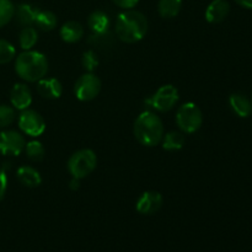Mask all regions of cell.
Instances as JSON below:
<instances>
[{
	"instance_id": "4316f807",
	"label": "cell",
	"mask_w": 252,
	"mask_h": 252,
	"mask_svg": "<svg viewBox=\"0 0 252 252\" xmlns=\"http://www.w3.org/2000/svg\"><path fill=\"white\" fill-rule=\"evenodd\" d=\"M15 110L7 105H0V129L6 128L15 121Z\"/></svg>"
},
{
	"instance_id": "ba28073f",
	"label": "cell",
	"mask_w": 252,
	"mask_h": 252,
	"mask_svg": "<svg viewBox=\"0 0 252 252\" xmlns=\"http://www.w3.org/2000/svg\"><path fill=\"white\" fill-rule=\"evenodd\" d=\"M19 128L30 137H39L46 130V122L38 112L27 108L20 115Z\"/></svg>"
},
{
	"instance_id": "7c38bea8",
	"label": "cell",
	"mask_w": 252,
	"mask_h": 252,
	"mask_svg": "<svg viewBox=\"0 0 252 252\" xmlns=\"http://www.w3.org/2000/svg\"><path fill=\"white\" fill-rule=\"evenodd\" d=\"M37 91L39 95L47 100H56L62 96L63 86L56 78H43L37 81Z\"/></svg>"
},
{
	"instance_id": "4fadbf2b",
	"label": "cell",
	"mask_w": 252,
	"mask_h": 252,
	"mask_svg": "<svg viewBox=\"0 0 252 252\" xmlns=\"http://www.w3.org/2000/svg\"><path fill=\"white\" fill-rule=\"evenodd\" d=\"M230 12V5L226 0H213L206 10V20L211 24L224 21Z\"/></svg>"
},
{
	"instance_id": "7402d4cb",
	"label": "cell",
	"mask_w": 252,
	"mask_h": 252,
	"mask_svg": "<svg viewBox=\"0 0 252 252\" xmlns=\"http://www.w3.org/2000/svg\"><path fill=\"white\" fill-rule=\"evenodd\" d=\"M57 16L52 11H41L39 10L38 15L36 17V21L34 24L37 25L39 30L44 32L52 31V30L56 29L57 26Z\"/></svg>"
},
{
	"instance_id": "d4e9b609",
	"label": "cell",
	"mask_w": 252,
	"mask_h": 252,
	"mask_svg": "<svg viewBox=\"0 0 252 252\" xmlns=\"http://www.w3.org/2000/svg\"><path fill=\"white\" fill-rule=\"evenodd\" d=\"M15 47L6 39H0V64H7L15 58Z\"/></svg>"
},
{
	"instance_id": "9c48e42d",
	"label": "cell",
	"mask_w": 252,
	"mask_h": 252,
	"mask_svg": "<svg viewBox=\"0 0 252 252\" xmlns=\"http://www.w3.org/2000/svg\"><path fill=\"white\" fill-rule=\"evenodd\" d=\"M26 145L24 135L16 130L0 132V154L17 157L21 154Z\"/></svg>"
},
{
	"instance_id": "3957f363",
	"label": "cell",
	"mask_w": 252,
	"mask_h": 252,
	"mask_svg": "<svg viewBox=\"0 0 252 252\" xmlns=\"http://www.w3.org/2000/svg\"><path fill=\"white\" fill-rule=\"evenodd\" d=\"M15 71L25 81L36 83L48 73V61L44 54L37 51H25L16 58Z\"/></svg>"
},
{
	"instance_id": "30bf717a",
	"label": "cell",
	"mask_w": 252,
	"mask_h": 252,
	"mask_svg": "<svg viewBox=\"0 0 252 252\" xmlns=\"http://www.w3.org/2000/svg\"><path fill=\"white\" fill-rule=\"evenodd\" d=\"M162 207V196L157 191H147L138 198L135 208L140 214L152 216Z\"/></svg>"
},
{
	"instance_id": "1f68e13d",
	"label": "cell",
	"mask_w": 252,
	"mask_h": 252,
	"mask_svg": "<svg viewBox=\"0 0 252 252\" xmlns=\"http://www.w3.org/2000/svg\"><path fill=\"white\" fill-rule=\"evenodd\" d=\"M251 106H252V98H251Z\"/></svg>"
},
{
	"instance_id": "2e32d148",
	"label": "cell",
	"mask_w": 252,
	"mask_h": 252,
	"mask_svg": "<svg viewBox=\"0 0 252 252\" xmlns=\"http://www.w3.org/2000/svg\"><path fill=\"white\" fill-rule=\"evenodd\" d=\"M88 25L93 33H105L110 27V17L105 11L96 10L89 16Z\"/></svg>"
},
{
	"instance_id": "d6986e66",
	"label": "cell",
	"mask_w": 252,
	"mask_h": 252,
	"mask_svg": "<svg viewBox=\"0 0 252 252\" xmlns=\"http://www.w3.org/2000/svg\"><path fill=\"white\" fill-rule=\"evenodd\" d=\"M182 7V0H160L158 11L164 19H172L179 15Z\"/></svg>"
},
{
	"instance_id": "5bb4252c",
	"label": "cell",
	"mask_w": 252,
	"mask_h": 252,
	"mask_svg": "<svg viewBox=\"0 0 252 252\" xmlns=\"http://www.w3.org/2000/svg\"><path fill=\"white\" fill-rule=\"evenodd\" d=\"M16 177L22 186L29 187V189H36L42 184V177L39 172L34 167L27 166V165L20 166L17 169Z\"/></svg>"
},
{
	"instance_id": "52a82bcc",
	"label": "cell",
	"mask_w": 252,
	"mask_h": 252,
	"mask_svg": "<svg viewBox=\"0 0 252 252\" xmlns=\"http://www.w3.org/2000/svg\"><path fill=\"white\" fill-rule=\"evenodd\" d=\"M101 91V80L93 73L81 75L74 86V94L80 101H91L98 96Z\"/></svg>"
},
{
	"instance_id": "9a60e30c",
	"label": "cell",
	"mask_w": 252,
	"mask_h": 252,
	"mask_svg": "<svg viewBox=\"0 0 252 252\" xmlns=\"http://www.w3.org/2000/svg\"><path fill=\"white\" fill-rule=\"evenodd\" d=\"M59 34H61V38L66 43H75L83 38L84 27L76 21H68L62 26Z\"/></svg>"
},
{
	"instance_id": "83f0119b",
	"label": "cell",
	"mask_w": 252,
	"mask_h": 252,
	"mask_svg": "<svg viewBox=\"0 0 252 252\" xmlns=\"http://www.w3.org/2000/svg\"><path fill=\"white\" fill-rule=\"evenodd\" d=\"M7 189V176L4 169L0 167V201L5 197Z\"/></svg>"
},
{
	"instance_id": "5b68a950",
	"label": "cell",
	"mask_w": 252,
	"mask_h": 252,
	"mask_svg": "<svg viewBox=\"0 0 252 252\" xmlns=\"http://www.w3.org/2000/svg\"><path fill=\"white\" fill-rule=\"evenodd\" d=\"M203 123V115L198 106L193 102H186L176 112V125L184 133H194Z\"/></svg>"
},
{
	"instance_id": "f1b7e54d",
	"label": "cell",
	"mask_w": 252,
	"mask_h": 252,
	"mask_svg": "<svg viewBox=\"0 0 252 252\" xmlns=\"http://www.w3.org/2000/svg\"><path fill=\"white\" fill-rule=\"evenodd\" d=\"M117 6L122 7V9L130 10L139 2V0H112Z\"/></svg>"
},
{
	"instance_id": "f546056e",
	"label": "cell",
	"mask_w": 252,
	"mask_h": 252,
	"mask_svg": "<svg viewBox=\"0 0 252 252\" xmlns=\"http://www.w3.org/2000/svg\"><path fill=\"white\" fill-rule=\"evenodd\" d=\"M235 2L246 9H252V0H235Z\"/></svg>"
},
{
	"instance_id": "ffe728a7",
	"label": "cell",
	"mask_w": 252,
	"mask_h": 252,
	"mask_svg": "<svg viewBox=\"0 0 252 252\" xmlns=\"http://www.w3.org/2000/svg\"><path fill=\"white\" fill-rule=\"evenodd\" d=\"M185 135L181 132H172L166 133V134L162 137V148L167 152H175V150H180L184 148L185 145Z\"/></svg>"
},
{
	"instance_id": "277c9868",
	"label": "cell",
	"mask_w": 252,
	"mask_h": 252,
	"mask_svg": "<svg viewBox=\"0 0 252 252\" xmlns=\"http://www.w3.org/2000/svg\"><path fill=\"white\" fill-rule=\"evenodd\" d=\"M97 157L91 149H81L74 153L68 161V170L75 179H85L96 169Z\"/></svg>"
},
{
	"instance_id": "ac0fdd59",
	"label": "cell",
	"mask_w": 252,
	"mask_h": 252,
	"mask_svg": "<svg viewBox=\"0 0 252 252\" xmlns=\"http://www.w3.org/2000/svg\"><path fill=\"white\" fill-rule=\"evenodd\" d=\"M230 102L231 108H233L234 112L239 116V117H248L250 116L252 111L251 101H249V98L246 97L243 94H233L230 96Z\"/></svg>"
},
{
	"instance_id": "7a4b0ae2",
	"label": "cell",
	"mask_w": 252,
	"mask_h": 252,
	"mask_svg": "<svg viewBox=\"0 0 252 252\" xmlns=\"http://www.w3.org/2000/svg\"><path fill=\"white\" fill-rule=\"evenodd\" d=\"M133 133L135 139L144 147H157L164 137V126L159 116L150 111H145L135 120Z\"/></svg>"
},
{
	"instance_id": "8fae6325",
	"label": "cell",
	"mask_w": 252,
	"mask_h": 252,
	"mask_svg": "<svg viewBox=\"0 0 252 252\" xmlns=\"http://www.w3.org/2000/svg\"><path fill=\"white\" fill-rule=\"evenodd\" d=\"M10 101L16 110H27L32 103V94L29 86L25 84H15L10 91Z\"/></svg>"
},
{
	"instance_id": "cb8c5ba5",
	"label": "cell",
	"mask_w": 252,
	"mask_h": 252,
	"mask_svg": "<svg viewBox=\"0 0 252 252\" xmlns=\"http://www.w3.org/2000/svg\"><path fill=\"white\" fill-rule=\"evenodd\" d=\"M15 15V6L10 0H0V27L11 21Z\"/></svg>"
},
{
	"instance_id": "e0dca14e",
	"label": "cell",
	"mask_w": 252,
	"mask_h": 252,
	"mask_svg": "<svg viewBox=\"0 0 252 252\" xmlns=\"http://www.w3.org/2000/svg\"><path fill=\"white\" fill-rule=\"evenodd\" d=\"M38 12L39 10L36 6H33V5L21 4L17 6V9H15L14 16H16L19 24L24 25V26H31L36 21Z\"/></svg>"
},
{
	"instance_id": "603a6c76",
	"label": "cell",
	"mask_w": 252,
	"mask_h": 252,
	"mask_svg": "<svg viewBox=\"0 0 252 252\" xmlns=\"http://www.w3.org/2000/svg\"><path fill=\"white\" fill-rule=\"evenodd\" d=\"M24 150L26 152L27 158L32 161H41V160H43L44 154H46L43 144L38 140H31V142L26 143Z\"/></svg>"
},
{
	"instance_id": "44dd1931",
	"label": "cell",
	"mask_w": 252,
	"mask_h": 252,
	"mask_svg": "<svg viewBox=\"0 0 252 252\" xmlns=\"http://www.w3.org/2000/svg\"><path fill=\"white\" fill-rule=\"evenodd\" d=\"M38 41V32L34 27L31 26H25L24 29L20 32L19 42L20 47H21L24 51H30L31 48H33L34 44Z\"/></svg>"
},
{
	"instance_id": "484cf974",
	"label": "cell",
	"mask_w": 252,
	"mask_h": 252,
	"mask_svg": "<svg viewBox=\"0 0 252 252\" xmlns=\"http://www.w3.org/2000/svg\"><path fill=\"white\" fill-rule=\"evenodd\" d=\"M81 64H83L84 69L89 73H93L94 70H96V68L98 66V57L96 52L93 49L84 52L83 57H81Z\"/></svg>"
},
{
	"instance_id": "4dcf8cb0",
	"label": "cell",
	"mask_w": 252,
	"mask_h": 252,
	"mask_svg": "<svg viewBox=\"0 0 252 252\" xmlns=\"http://www.w3.org/2000/svg\"><path fill=\"white\" fill-rule=\"evenodd\" d=\"M70 189H73V191H76V189H79V187H80V180L79 179H75V177H73L70 181Z\"/></svg>"
},
{
	"instance_id": "8992f818",
	"label": "cell",
	"mask_w": 252,
	"mask_h": 252,
	"mask_svg": "<svg viewBox=\"0 0 252 252\" xmlns=\"http://www.w3.org/2000/svg\"><path fill=\"white\" fill-rule=\"evenodd\" d=\"M179 90L174 85H164L158 89L157 93L148 98L145 102L159 112H167L172 110L179 101Z\"/></svg>"
},
{
	"instance_id": "6da1fadb",
	"label": "cell",
	"mask_w": 252,
	"mask_h": 252,
	"mask_svg": "<svg viewBox=\"0 0 252 252\" xmlns=\"http://www.w3.org/2000/svg\"><path fill=\"white\" fill-rule=\"evenodd\" d=\"M116 34L125 43H137L148 32V20L142 12L126 10L118 15L115 26Z\"/></svg>"
}]
</instances>
